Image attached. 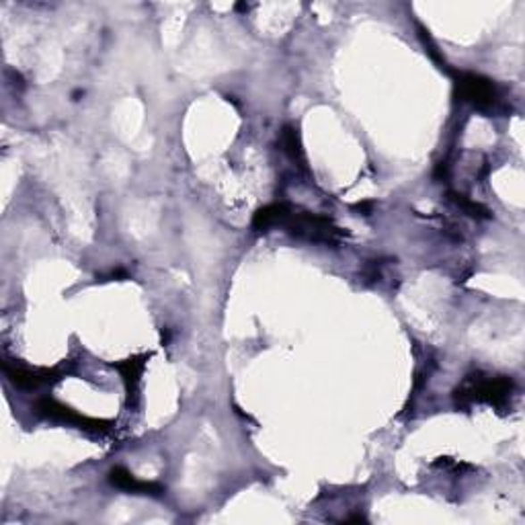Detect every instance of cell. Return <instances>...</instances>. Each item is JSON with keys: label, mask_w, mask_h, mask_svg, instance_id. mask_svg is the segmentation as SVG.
I'll return each mask as SVG.
<instances>
[{"label": "cell", "mask_w": 525, "mask_h": 525, "mask_svg": "<svg viewBox=\"0 0 525 525\" xmlns=\"http://www.w3.org/2000/svg\"><path fill=\"white\" fill-rule=\"evenodd\" d=\"M511 392H513V382L509 378H468L464 384L455 390V404L468 406L474 403H488L495 406L505 404Z\"/></svg>", "instance_id": "cell-1"}, {"label": "cell", "mask_w": 525, "mask_h": 525, "mask_svg": "<svg viewBox=\"0 0 525 525\" xmlns=\"http://www.w3.org/2000/svg\"><path fill=\"white\" fill-rule=\"evenodd\" d=\"M281 226H286L292 237L306 238L310 240V243L337 245L338 238L343 237L341 228H337L333 224V220L316 216V213H308V212L296 213L294 210H289L286 222H283Z\"/></svg>", "instance_id": "cell-2"}, {"label": "cell", "mask_w": 525, "mask_h": 525, "mask_svg": "<svg viewBox=\"0 0 525 525\" xmlns=\"http://www.w3.org/2000/svg\"><path fill=\"white\" fill-rule=\"evenodd\" d=\"M455 88L462 101L470 103L476 109H493L499 101L496 87L488 79L472 72H454Z\"/></svg>", "instance_id": "cell-3"}, {"label": "cell", "mask_w": 525, "mask_h": 525, "mask_svg": "<svg viewBox=\"0 0 525 525\" xmlns=\"http://www.w3.org/2000/svg\"><path fill=\"white\" fill-rule=\"evenodd\" d=\"M36 411L39 417H46V419H52V421H62V423H68V425H74L79 427V429H85V431H107L109 425H112V421H103V419H91L87 417V414H80L76 412L71 406L58 403V400L54 398H44L39 400Z\"/></svg>", "instance_id": "cell-4"}, {"label": "cell", "mask_w": 525, "mask_h": 525, "mask_svg": "<svg viewBox=\"0 0 525 525\" xmlns=\"http://www.w3.org/2000/svg\"><path fill=\"white\" fill-rule=\"evenodd\" d=\"M4 376L11 379V384H15L21 390H38L41 386L54 384L60 379L58 370H47V368H23V365L4 362L3 363Z\"/></svg>", "instance_id": "cell-5"}, {"label": "cell", "mask_w": 525, "mask_h": 525, "mask_svg": "<svg viewBox=\"0 0 525 525\" xmlns=\"http://www.w3.org/2000/svg\"><path fill=\"white\" fill-rule=\"evenodd\" d=\"M109 485L126 490L129 495H146V496H162L167 493V488L158 482H148V480H138L134 474L128 472L126 468H113L109 472Z\"/></svg>", "instance_id": "cell-6"}, {"label": "cell", "mask_w": 525, "mask_h": 525, "mask_svg": "<svg viewBox=\"0 0 525 525\" xmlns=\"http://www.w3.org/2000/svg\"><path fill=\"white\" fill-rule=\"evenodd\" d=\"M289 210H292V207H289L288 204H271V205L261 207L253 218V228L257 232H267L275 226H281L283 222H286Z\"/></svg>", "instance_id": "cell-7"}, {"label": "cell", "mask_w": 525, "mask_h": 525, "mask_svg": "<svg viewBox=\"0 0 525 525\" xmlns=\"http://www.w3.org/2000/svg\"><path fill=\"white\" fill-rule=\"evenodd\" d=\"M146 359H148L146 355H136V357L126 359V362L115 363L117 371H120L123 382H126L129 403H131V396H136V392H138V384H140L144 368H146Z\"/></svg>", "instance_id": "cell-8"}, {"label": "cell", "mask_w": 525, "mask_h": 525, "mask_svg": "<svg viewBox=\"0 0 525 525\" xmlns=\"http://www.w3.org/2000/svg\"><path fill=\"white\" fill-rule=\"evenodd\" d=\"M281 146H283V152H286L289 161H292L294 164H298L300 169H306V154H304L298 131H296L292 126L283 128V131H281Z\"/></svg>", "instance_id": "cell-9"}, {"label": "cell", "mask_w": 525, "mask_h": 525, "mask_svg": "<svg viewBox=\"0 0 525 525\" xmlns=\"http://www.w3.org/2000/svg\"><path fill=\"white\" fill-rule=\"evenodd\" d=\"M450 197H452V202L458 205V207H462V210H464L468 216H472V218H480V220H487V218H490V213H488V210L485 205H480V204H476V202H472V199H468L464 193H455V191H452L450 193Z\"/></svg>", "instance_id": "cell-10"}]
</instances>
